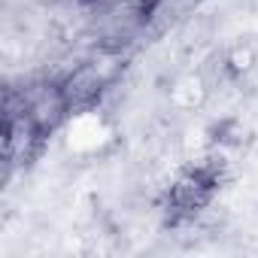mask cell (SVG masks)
Wrapping results in <instances>:
<instances>
[{"instance_id":"1","label":"cell","mask_w":258,"mask_h":258,"mask_svg":"<svg viewBox=\"0 0 258 258\" xmlns=\"http://www.w3.org/2000/svg\"><path fill=\"white\" fill-rule=\"evenodd\" d=\"M22 91H25V112L34 118V124L40 127L46 137L55 134L58 127L67 121V115L73 112L61 82H55V79L40 76V79L22 85Z\"/></svg>"},{"instance_id":"2","label":"cell","mask_w":258,"mask_h":258,"mask_svg":"<svg viewBox=\"0 0 258 258\" xmlns=\"http://www.w3.org/2000/svg\"><path fill=\"white\" fill-rule=\"evenodd\" d=\"M61 88H64V94H67V100H70V109L79 112V109L97 106V103L103 100V91L109 88V82H106V76L97 70V64L88 58V61H82V64L61 82Z\"/></svg>"},{"instance_id":"3","label":"cell","mask_w":258,"mask_h":258,"mask_svg":"<svg viewBox=\"0 0 258 258\" xmlns=\"http://www.w3.org/2000/svg\"><path fill=\"white\" fill-rule=\"evenodd\" d=\"M222 55H225V64H228V73L237 82H243L246 76H252L258 70V46L252 40H237Z\"/></svg>"}]
</instances>
